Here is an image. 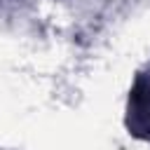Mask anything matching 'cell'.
I'll list each match as a JSON object with an SVG mask.
<instances>
[{
    "label": "cell",
    "mask_w": 150,
    "mask_h": 150,
    "mask_svg": "<svg viewBox=\"0 0 150 150\" xmlns=\"http://www.w3.org/2000/svg\"><path fill=\"white\" fill-rule=\"evenodd\" d=\"M124 127L131 138L150 143V63L134 75L124 105Z\"/></svg>",
    "instance_id": "6da1fadb"
}]
</instances>
